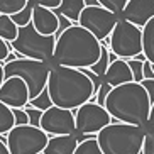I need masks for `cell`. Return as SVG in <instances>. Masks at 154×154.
Returning <instances> with one entry per match:
<instances>
[{"mask_svg":"<svg viewBox=\"0 0 154 154\" xmlns=\"http://www.w3.org/2000/svg\"><path fill=\"white\" fill-rule=\"evenodd\" d=\"M14 113V127L15 125H29V117L24 109H12Z\"/></svg>","mask_w":154,"mask_h":154,"instance_id":"30","label":"cell"},{"mask_svg":"<svg viewBox=\"0 0 154 154\" xmlns=\"http://www.w3.org/2000/svg\"><path fill=\"white\" fill-rule=\"evenodd\" d=\"M54 44L56 36H41L29 24L26 27H19L17 39L10 42V49H14L20 58L54 63Z\"/></svg>","mask_w":154,"mask_h":154,"instance_id":"6","label":"cell"},{"mask_svg":"<svg viewBox=\"0 0 154 154\" xmlns=\"http://www.w3.org/2000/svg\"><path fill=\"white\" fill-rule=\"evenodd\" d=\"M34 5H41V7H46V9L56 10L61 4V0H32Z\"/></svg>","mask_w":154,"mask_h":154,"instance_id":"32","label":"cell"},{"mask_svg":"<svg viewBox=\"0 0 154 154\" xmlns=\"http://www.w3.org/2000/svg\"><path fill=\"white\" fill-rule=\"evenodd\" d=\"M103 44L119 59H132L142 54V31L120 17Z\"/></svg>","mask_w":154,"mask_h":154,"instance_id":"7","label":"cell"},{"mask_svg":"<svg viewBox=\"0 0 154 154\" xmlns=\"http://www.w3.org/2000/svg\"><path fill=\"white\" fill-rule=\"evenodd\" d=\"M0 103L9 109H24L29 103V90L24 80L17 76L5 78L0 86Z\"/></svg>","mask_w":154,"mask_h":154,"instance_id":"12","label":"cell"},{"mask_svg":"<svg viewBox=\"0 0 154 154\" xmlns=\"http://www.w3.org/2000/svg\"><path fill=\"white\" fill-rule=\"evenodd\" d=\"M29 0H0V14L14 15L27 5Z\"/></svg>","mask_w":154,"mask_h":154,"instance_id":"23","label":"cell"},{"mask_svg":"<svg viewBox=\"0 0 154 154\" xmlns=\"http://www.w3.org/2000/svg\"><path fill=\"white\" fill-rule=\"evenodd\" d=\"M27 105L29 107H34V109H37V110H41V112H44V110H48V109L53 107V102H51L49 95H48V90H42L36 98L29 100Z\"/></svg>","mask_w":154,"mask_h":154,"instance_id":"25","label":"cell"},{"mask_svg":"<svg viewBox=\"0 0 154 154\" xmlns=\"http://www.w3.org/2000/svg\"><path fill=\"white\" fill-rule=\"evenodd\" d=\"M10 51H12L10 49V42L0 39V63H4L5 59H7V56H9Z\"/></svg>","mask_w":154,"mask_h":154,"instance_id":"34","label":"cell"},{"mask_svg":"<svg viewBox=\"0 0 154 154\" xmlns=\"http://www.w3.org/2000/svg\"><path fill=\"white\" fill-rule=\"evenodd\" d=\"M147 122H149L151 129L154 131V102L151 103V110H149V120H147Z\"/></svg>","mask_w":154,"mask_h":154,"instance_id":"36","label":"cell"},{"mask_svg":"<svg viewBox=\"0 0 154 154\" xmlns=\"http://www.w3.org/2000/svg\"><path fill=\"white\" fill-rule=\"evenodd\" d=\"M46 90L54 107L66 110H76L95 98L93 83L82 69L58 64L51 68Z\"/></svg>","mask_w":154,"mask_h":154,"instance_id":"2","label":"cell"},{"mask_svg":"<svg viewBox=\"0 0 154 154\" xmlns=\"http://www.w3.org/2000/svg\"><path fill=\"white\" fill-rule=\"evenodd\" d=\"M100 53L102 42L82 26L71 24L56 36L53 59L58 66L83 69L93 66L98 61Z\"/></svg>","mask_w":154,"mask_h":154,"instance_id":"1","label":"cell"},{"mask_svg":"<svg viewBox=\"0 0 154 154\" xmlns=\"http://www.w3.org/2000/svg\"><path fill=\"white\" fill-rule=\"evenodd\" d=\"M31 26L36 29V32H39L41 36H58L59 17L54 10L41 7V5H34Z\"/></svg>","mask_w":154,"mask_h":154,"instance_id":"14","label":"cell"},{"mask_svg":"<svg viewBox=\"0 0 154 154\" xmlns=\"http://www.w3.org/2000/svg\"><path fill=\"white\" fill-rule=\"evenodd\" d=\"M146 129L129 124H109L95 136L102 154H140Z\"/></svg>","mask_w":154,"mask_h":154,"instance_id":"4","label":"cell"},{"mask_svg":"<svg viewBox=\"0 0 154 154\" xmlns=\"http://www.w3.org/2000/svg\"><path fill=\"white\" fill-rule=\"evenodd\" d=\"M127 2H129V0H97V4H98L100 7L107 9L109 12L119 15V17L122 15V10L127 5Z\"/></svg>","mask_w":154,"mask_h":154,"instance_id":"26","label":"cell"},{"mask_svg":"<svg viewBox=\"0 0 154 154\" xmlns=\"http://www.w3.org/2000/svg\"><path fill=\"white\" fill-rule=\"evenodd\" d=\"M75 154H102V151H100L98 144H97L95 137H88V139L82 140L76 146Z\"/></svg>","mask_w":154,"mask_h":154,"instance_id":"24","label":"cell"},{"mask_svg":"<svg viewBox=\"0 0 154 154\" xmlns=\"http://www.w3.org/2000/svg\"><path fill=\"white\" fill-rule=\"evenodd\" d=\"M152 71H154V64H152Z\"/></svg>","mask_w":154,"mask_h":154,"instance_id":"40","label":"cell"},{"mask_svg":"<svg viewBox=\"0 0 154 154\" xmlns=\"http://www.w3.org/2000/svg\"><path fill=\"white\" fill-rule=\"evenodd\" d=\"M12 127H14V113H12V109H9L4 103H0V136L2 134H9Z\"/></svg>","mask_w":154,"mask_h":154,"instance_id":"22","label":"cell"},{"mask_svg":"<svg viewBox=\"0 0 154 154\" xmlns=\"http://www.w3.org/2000/svg\"><path fill=\"white\" fill-rule=\"evenodd\" d=\"M83 134H71V136H53L48 139L42 154H75L76 146L82 142Z\"/></svg>","mask_w":154,"mask_h":154,"instance_id":"15","label":"cell"},{"mask_svg":"<svg viewBox=\"0 0 154 154\" xmlns=\"http://www.w3.org/2000/svg\"><path fill=\"white\" fill-rule=\"evenodd\" d=\"M32 9H34V2H32V0H29L27 5H26L20 12H17V14H14V15H10V19L14 20V24L17 26V27H26V26H29V24H31Z\"/></svg>","mask_w":154,"mask_h":154,"instance_id":"21","label":"cell"},{"mask_svg":"<svg viewBox=\"0 0 154 154\" xmlns=\"http://www.w3.org/2000/svg\"><path fill=\"white\" fill-rule=\"evenodd\" d=\"M140 85L144 86V90L147 91V97H149V102H154V80H142Z\"/></svg>","mask_w":154,"mask_h":154,"instance_id":"33","label":"cell"},{"mask_svg":"<svg viewBox=\"0 0 154 154\" xmlns=\"http://www.w3.org/2000/svg\"><path fill=\"white\" fill-rule=\"evenodd\" d=\"M5 82V73H4V64L0 63V86H2V83Z\"/></svg>","mask_w":154,"mask_h":154,"instance_id":"38","label":"cell"},{"mask_svg":"<svg viewBox=\"0 0 154 154\" xmlns=\"http://www.w3.org/2000/svg\"><path fill=\"white\" fill-rule=\"evenodd\" d=\"M140 31H142V54L151 64H154V17Z\"/></svg>","mask_w":154,"mask_h":154,"instance_id":"18","label":"cell"},{"mask_svg":"<svg viewBox=\"0 0 154 154\" xmlns=\"http://www.w3.org/2000/svg\"><path fill=\"white\" fill-rule=\"evenodd\" d=\"M48 139V134L39 127L15 125L7 134L5 144L10 154H42Z\"/></svg>","mask_w":154,"mask_h":154,"instance_id":"8","label":"cell"},{"mask_svg":"<svg viewBox=\"0 0 154 154\" xmlns=\"http://www.w3.org/2000/svg\"><path fill=\"white\" fill-rule=\"evenodd\" d=\"M17 34H19V27L10 19V15L0 14V39H4L7 42H12L17 39Z\"/></svg>","mask_w":154,"mask_h":154,"instance_id":"19","label":"cell"},{"mask_svg":"<svg viewBox=\"0 0 154 154\" xmlns=\"http://www.w3.org/2000/svg\"><path fill=\"white\" fill-rule=\"evenodd\" d=\"M24 110H26V113H27V117H29V125L39 127V124H41V115H42L41 110L34 109V107H29V105H26Z\"/></svg>","mask_w":154,"mask_h":154,"instance_id":"28","label":"cell"},{"mask_svg":"<svg viewBox=\"0 0 154 154\" xmlns=\"http://www.w3.org/2000/svg\"><path fill=\"white\" fill-rule=\"evenodd\" d=\"M102 82H105L107 85L113 86H119V85H124V83H131L134 82V78H132V73H131V68H129V64H127L125 59H113L110 61L109 68L105 71L103 78H102Z\"/></svg>","mask_w":154,"mask_h":154,"instance_id":"16","label":"cell"},{"mask_svg":"<svg viewBox=\"0 0 154 154\" xmlns=\"http://www.w3.org/2000/svg\"><path fill=\"white\" fill-rule=\"evenodd\" d=\"M109 124H112V117L105 110V107L95 102H86L85 105L78 107L75 112L76 132L83 136H97Z\"/></svg>","mask_w":154,"mask_h":154,"instance_id":"10","label":"cell"},{"mask_svg":"<svg viewBox=\"0 0 154 154\" xmlns=\"http://www.w3.org/2000/svg\"><path fill=\"white\" fill-rule=\"evenodd\" d=\"M109 54H110V51H109V48L102 42V53H100V58H98V61H97L93 66H90V71L91 73H95L97 76L102 80L103 78V75H105V71H107V68H109V64H110V58H109Z\"/></svg>","mask_w":154,"mask_h":154,"instance_id":"20","label":"cell"},{"mask_svg":"<svg viewBox=\"0 0 154 154\" xmlns=\"http://www.w3.org/2000/svg\"><path fill=\"white\" fill-rule=\"evenodd\" d=\"M56 63H44V61H36V59L19 58L10 63L4 64L5 78L17 76L24 80L29 90V100L36 98L42 90H46L49 71Z\"/></svg>","mask_w":154,"mask_h":154,"instance_id":"5","label":"cell"},{"mask_svg":"<svg viewBox=\"0 0 154 154\" xmlns=\"http://www.w3.org/2000/svg\"><path fill=\"white\" fill-rule=\"evenodd\" d=\"M105 110L120 124L144 127L146 132L152 131L149 125L151 102L147 91L140 83L131 82L113 86L105 98Z\"/></svg>","mask_w":154,"mask_h":154,"instance_id":"3","label":"cell"},{"mask_svg":"<svg viewBox=\"0 0 154 154\" xmlns=\"http://www.w3.org/2000/svg\"><path fill=\"white\" fill-rule=\"evenodd\" d=\"M127 64H129V68H131V73H132V78H134V82L136 83H140L142 80H144V76H142V64H144V61H140V59H125Z\"/></svg>","mask_w":154,"mask_h":154,"instance_id":"27","label":"cell"},{"mask_svg":"<svg viewBox=\"0 0 154 154\" xmlns=\"http://www.w3.org/2000/svg\"><path fill=\"white\" fill-rule=\"evenodd\" d=\"M0 154H10L9 149H7V144H5V140L0 139Z\"/></svg>","mask_w":154,"mask_h":154,"instance_id":"37","label":"cell"},{"mask_svg":"<svg viewBox=\"0 0 154 154\" xmlns=\"http://www.w3.org/2000/svg\"><path fill=\"white\" fill-rule=\"evenodd\" d=\"M140 154H154V131L146 132Z\"/></svg>","mask_w":154,"mask_h":154,"instance_id":"29","label":"cell"},{"mask_svg":"<svg viewBox=\"0 0 154 154\" xmlns=\"http://www.w3.org/2000/svg\"><path fill=\"white\" fill-rule=\"evenodd\" d=\"M119 19H120L119 15L109 12L100 5H85V9L82 10L80 19H78V26L86 29L102 42L110 36Z\"/></svg>","mask_w":154,"mask_h":154,"instance_id":"9","label":"cell"},{"mask_svg":"<svg viewBox=\"0 0 154 154\" xmlns=\"http://www.w3.org/2000/svg\"><path fill=\"white\" fill-rule=\"evenodd\" d=\"M112 90V86L110 85H107L105 82H102V85L98 86V90H97V102L95 103H98V105H102L103 107L105 105V98H107V95H109V91Z\"/></svg>","mask_w":154,"mask_h":154,"instance_id":"31","label":"cell"},{"mask_svg":"<svg viewBox=\"0 0 154 154\" xmlns=\"http://www.w3.org/2000/svg\"><path fill=\"white\" fill-rule=\"evenodd\" d=\"M85 5H98L97 0H85Z\"/></svg>","mask_w":154,"mask_h":154,"instance_id":"39","label":"cell"},{"mask_svg":"<svg viewBox=\"0 0 154 154\" xmlns=\"http://www.w3.org/2000/svg\"><path fill=\"white\" fill-rule=\"evenodd\" d=\"M120 17L142 29L154 17V0H129Z\"/></svg>","mask_w":154,"mask_h":154,"instance_id":"13","label":"cell"},{"mask_svg":"<svg viewBox=\"0 0 154 154\" xmlns=\"http://www.w3.org/2000/svg\"><path fill=\"white\" fill-rule=\"evenodd\" d=\"M142 76H144V80H154L152 64L149 61H144V64H142Z\"/></svg>","mask_w":154,"mask_h":154,"instance_id":"35","label":"cell"},{"mask_svg":"<svg viewBox=\"0 0 154 154\" xmlns=\"http://www.w3.org/2000/svg\"><path fill=\"white\" fill-rule=\"evenodd\" d=\"M83 9H85V0H61L59 7L54 12L69 20L71 24H78V19Z\"/></svg>","mask_w":154,"mask_h":154,"instance_id":"17","label":"cell"},{"mask_svg":"<svg viewBox=\"0 0 154 154\" xmlns=\"http://www.w3.org/2000/svg\"><path fill=\"white\" fill-rule=\"evenodd\" d=\"M39 129L51 137L53 136H71V134L76 132L75 113H73V110L59 109V107L53 105L51 109L42 112Z\"/></svg>","mask_w":154,"mask_h":154,"instance_id":"11","label":"cell"}]
</instances>
